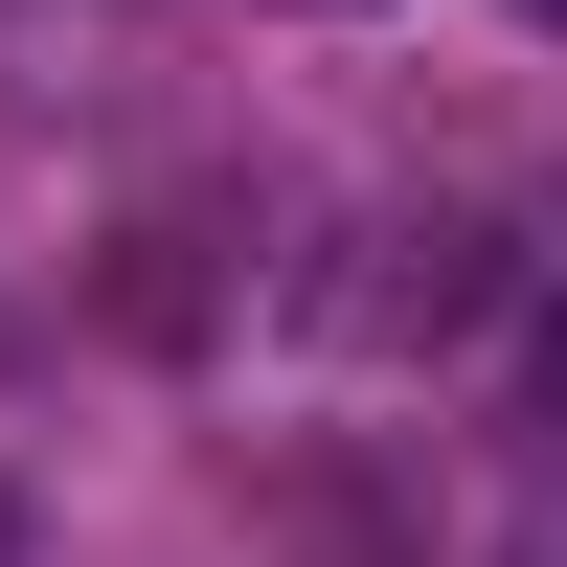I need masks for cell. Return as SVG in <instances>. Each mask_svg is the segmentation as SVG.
<instances>
[{
  "mask_svg": "<svg viewBox=\"0 0 567 567\" xmlns=\"http://www.w3.org/2000/svg\"><path fill=\"white\" fill-rule=\"evenodd\" d=\"M523 409H545V432H567V296L523 318Z\"/></svg>",
  "mask_w": 567,
  "mask_h": 567,
  "instance_id": "6da1fadb",
  "label": "cell"
},
{
  "mask_svg": "<svg viewBox=\"0 0 567 567\" xmlns=\"http://www.w3.org/2000/svg\"><path fill=\"white\" fill-rule=\"evenodd\" d=\"M499 567H567V499H523V523H499Z\"/></svg>",
  "mask_w": 567,
  "mask_h": 567,
  "instance_id": "7a4b0ae2",
  "label": "cell"
},
{
  "mask_svg": "<svg viewBox=\"0 0 567 567\" xmlns=\"http://www.w3.org/2000/svg\"><path fill=\"white\" fill-rule=\"evenodd\" d=\"M0 567H23V499H0Z\"/></svg>",
  "mask_w": 567,
  "mask_h": 567,
  "instance_id": "3957f363",
  "label": "cell"
},
{
  "mask_svg": "<svg viewBox=\"0 0 567 567\" xmlns=\"http://www.w3.org/2000/svg\"><path fill=\"white\" fill-rule=\"evenodd\" d=\"M296 23H341V0H296Z\"/></svg>",
  "mask_w": 567,
  "mask_h": 567,
  "instance_id": "277c9868",
  "label": "cell"
},
{
  "mask_svg": "<svg viewBox=\"0 0 567 567\" xmlns=\"http://www.w3.org/2000/svg\"><path fill=\"white\" fill-rule=\"evenodd\" d=\"M523 23H567V0H523Z\"/></svg>",
  "mask_w": 567,
  "mask_h": 567,
  "instance_id": "5b68a950",
  "label": "cell"
}]
</instances>
